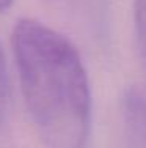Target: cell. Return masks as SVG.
<instances>
[{"instance_id": "obj_3", "label": "cell", "mask_w": 146, "mask_h": 148, "mask_svg": "<svg viewBox=\"0 0 146 148\" xmlns=\"http://www.w3.org/2000/svg\"><path fill=\"white\" fill-rule=\"evenodd\" d=\"M134 21L138 47L146 63V0H134Z\"/></svg>"}, {"instance_id": "obj_4", "label": "cell", "mask_w": 146, "mask_h": 148, "mask_svg": "<svg viewBox=\"0 0 146 148\" xmlns=\"http://www.w3.org/2000/svg\"><path fill=\"white\" fill-rule=\"evenodd\" d=\"M10 99V82H8V68H6V58L3 49L0 46V121L3 120L8 107Z\"/></svg>"}, {"instance_id": "obj_5", "label": "cell", "mask_w": 146, "mask_h": 148, "mask_svg": "<svg viewBox=\"0 0 146 148\" xmlns=\"http://www.w3.org/2000/svg\"><path fill=\"white\" fill-rule=\"evenodd\" d=\"M11 3H13V0H0V11L8 10L11 6Z\"/></svg>"}, {"instance_id": "obj_1", "label": "cell", "mask_w": 146, "mask_h": 148, "mask_svg": "<svg viewBox=\"0 0 146 148\" xmlns=\"http://www.w3.org/2000/svg\"><path fill=\"white\" fill-rule=\"evenodd\" d=\"M20 90L35 128L49 148H85L91 126V90L77 47L36 19L13 29Z\"/></svg>"}, {"instance_id": "obj_2", "label": "cell", "mask_w": 146, "mask_h": 148, "mask_svg": "<svg viewBox=\"0 0 146 148\" xmlns=\"http://www.w3.org/2000/svg\"><path fill=\"white\" fill-rule=\"evenodd\" d=\"M123 110L130 147L146 148V99L137 90H129Z\"/></svg>"}]
</instances>
